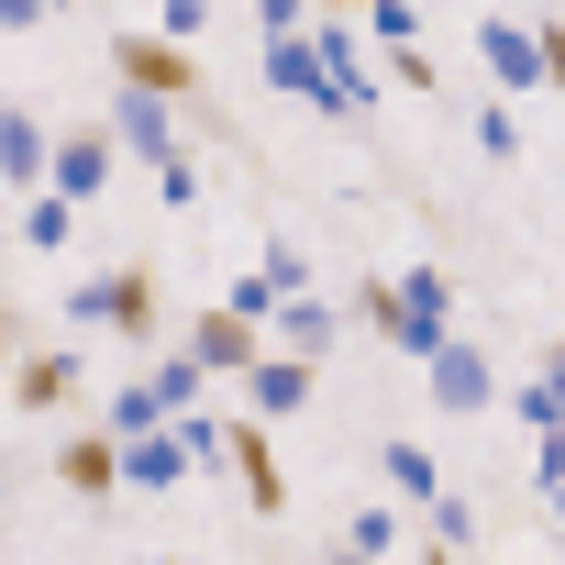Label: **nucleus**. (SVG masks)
I'll return each instance as SVG.
<instances>
[{
  "mask_svg": "<svg viewBox=\"0 0 565 565\" xmlns=\"http://www.w3.org/2000/svg\"><path fill=\"white\" fill-rule=\"evenodd\" d=\"M100 433H111V444H134V433H156V399H145V377H122V388H111V411H100Z\"/></svg>",
  "mask_w": 565,
  "mask_h": 565,
  "instance_id": "28",
  "label": "nucleus"
},
{
  "mask_svg": "<svg viewBox=\"0 0 565 565\" xmlns=\"http://www.w3.org/2000/svg\"><path fill=\"white\" fill-rule=\"evenodd\" d=\"M12 344H23V311H12V300H0V355H12Z\"/></svg>",
  "mask_w": 565,
  "mask_h": 565,
  "instance_id": "33",
  "label": "nucleus"
},
{
  "mask_svg": "<svg viewBox=\"0 0 565 565\" xmlns=\"http://www.w3.org/2000/svg\"><path fill=\"white\" fill-rule=\"evenodd\" d=\"M532 12H543V23H554V0H532Z\"/></svg>",
  "mask_w": 565,
  "mask_h": 565,
  "instance_id": "40",
  "label": "nucleus"
},
{
  "mask_svg": "<svg viewBox=\"0 0 565 565\" xmlns=\"http://www.w3.org/2000/svg\"><path fill=\"white\" fill-rule=\"evenodd\" d=\"M0 521H12V477H0Z\"/></svg>",
  "mask_w": 565,
  "mask_h": 565,
  "instance_id": "38",
  "label": "nucleus"
},
{
  "mask_svg": "<svg viewBox=\"0 0 565 565\" xmlns=\"http://www.w3.org/2000/svg\"><path fill=\"white\" fill-rule=\"evenodd\" d=\"M311 399H322V366H311V355H277V344H255V366H244V411H255L266 433H277V422H300Z\"/></svg>",
  "mask_w": 565,
  "mask_h": 565,
  "instance_id": "7",
  "label": "nucleus"
},
{
  "mask_svg": "<svg viewBox=\"0 0 565 565\" xmlns=\"http://www.w3.org/2000/svg\"><path fill=\"white\" fill-rule=\"evenodd\" d=\"M355 34H366V45H411V34H422V12H411V0H366Z\"/></svg>",
  "mask_w": 565,
  "mask_h": 565,
  "instance_id": "29",
  "label": "nucleus"
},
{
  "mask_svg": "<svg viewBox=\"0 0 565 565\" xmlns=\"http://www.w3.org/2000/svg\"><path fill=\"white\" fill-rule=\"evenodd\" d=\"M477 67L499 100H554V23L543 12H477Z\"/></svg>",
  "mask_w": 565,
  "mask_h": 565,
  "instance_id": "2",
  "label": "nucleus"
},
{
  "mask_svg": "<svg viewBox=\"0 0 565 565\" xmlns=\"http://www.w3.org/2000/svg\"><path fill=\"white\" fill-rule=\"evenodd\" d=\"M222 477H244V510H255V521L289 510V466H277V433H266L255 411H222Z\"/></svg>",
  "mask_w": 565,
  "mask_h": 565,
  "instance_id": "4",
  "label": "nucleus"
},
{
  "mask_svg": "<svg viewBox=\"0 0 565 565\" xmlns=\"http://www.w3.org/2000/svg\"><path fill=\"white\" fill-rule=\"evenodd\" d=\"M244 23H255V34H300L311 0H244Z\"/></svg>",
  "mask_w": 565,
  "mask_h": 565,
  "instance_id": "31",
  "label": "nucleus"
},
{
  "mask_svg": "<svg viewBox=\"0 0 565 565\" xmlns=\"http://www.w3.org/2000/svg\"><path fill=\"white\" fill-rule=\"evenodd\" d=\"M377 477H388V499H399V510H422V499L444 488V466L422 455V433H388V444H377Z\"/></svg>",
  "mask_w": 565,
  "mask_h": 565,
  "instance_id": "18",
  "label": "nucleus"
},
{
  "mask_svg": "<svg viewBox=\"0 0 565 565\" xmlns=\"http://www.w3.org/2000/svg\"><path fill=\"white\" fill-rule=\"evenodd\" d=\"M422 399H433L444 422H488V411H499V355L466 344V333H444V344L422 355Z\"/></svg>",
  "mask_w": 565,
  "mask_h": 565,
  "instance_id": "3",
  "label": "nucleus"
},
{
  "mask_svg": "<svg viewBox=\"0 0 565 565\" xmlns=\"http://www.w3.org/2000/svg\"><path fill=\"white\" fill-rule=\"evenodd\" d=\"M100 134H111V156H134V167H156V156L178 145V100H145V89H122Z\"/></svg>",
  "mask_w": 565,
  "mask_h": 565,
  "instance_id": "11",
  "label": "nucleus"
},
{
  "mask_svg": "<svg viewBox=\"0 0 565 565\" xmlns=\"http://www.w3.org/2000/svg\"><path fill=\"white\" fill-rule=\"evenodd\" d=\"M0 565H12V543H0Z\"/></svg>",
  "mask_w": 565,
  "mask_h": 565,
  "instance_id": "41",
  "label": "nucleus"
},
{
  "mask_svg": "<svg viewBox=\"0 0 565 565\" xmlns=\"http://www.w3.org/2000/svg\"><path fill=\"white\" fill-rule=\"evenodd\" d=\"M200 189H211V178H200V156H189V145H167V156H156V211H200Z\"/></svg>",
  "mask_w": 565,
  "mask_h": 565,
  "instance_id": "25",
  "label": "nucleus"
},
{
  "mask_svg": "<svg viewBox=\"0 0 565 565\" xmlns=\"http://www.w3.org/2000/svg\"><path fill=\"white\" fill-rule=\"evenodd\" d=\"M56 477H67V499H122V477H111V433H100V422L67 433V444H56Z\"/></svg>",
  "mask_w": 565,
  "mask_h": 565,
  "instance_id": "17",
  "label": "nucleus"
},
{
  "mask_svg": "<svg viewBox=\"0 0 565 565\" xmlns=\"http://www.w3.org/2000/svg\"><path fill=\"white\" fill-rule=\"evenodd\" d=\"M200 388H211V377H200L189 355H156V366H145V399H156V422H178V411H189Z\"/></svg>",
  "mask_w": 565,
  "mask_h": 565,
  "instance_id": "24",
  "label": "nucleus"
},
{
  "mask_svg": "<svg viewBox=\"0 0 565 565\" xmlns=\"http://www.w3.org/2000/svg\"><path fill=\"white\" fill-rule=\"evenodd\" d=\"M111 477H122L134 499H167V488H189V455H178V433L156 422V433H134V444H111Z\"/></svg>",
  "mask_w": 565,
  "mask_h": 565,
  "instance_id": "12",
  "label": "nucleus"
},
{
  "mask_svg": "<svg viewBox=\"0 0 565 565\" xmlns=\"http://www.w3.org/2000/svg\"><path fill=\"white\" fill-rule=\"evenodd\" d=\"M411 543V510L399 499H366V510H344V554H366V565H388Z\"/></svg>",
  "mask_w": 565,
  "mask_h": 565,
  "instance_id": "19",
  "label": "nucleus"
},
{
  "mask_svg": "<svg viewBox=\"0 0 565 565\" xmlns=\"http://www.w3.org/2000/svg\"><path fill=\"white\" fill-rule=\"evenodd\" d=\"M45 23V0H0V34H34Z\"/></svg>",
  "mask_w": 565,
  "mask_h": 565,
  "instance_id": "32",
  "label": "nucleus"
},
{
  "mask_svg": "<svg viewBox=\"0 0 565 565\" xmlns=\"http://www.w3.org/2000/svg\"><path fill=\"white\" fill-rule=\"evenodd\" d=\"M311 12H366V0H311Z\"/></svg>",
  "mask_w": 565,
  "mask_h": 565,
  "instance_id": "34",
  "label": "nucleus"
},
{
  "mask_svg": "<svg viewBox=\"0 0 565 565\" xmlns=\"http://www.w3.org/2000/svg\"><path fill=\"white\" fill-rule=\"evenodd\" d=\"M255 277H266L277 300H300V289H322V277H311V255H300L289 233H266V244H255Z\"/></svg>",
  "mask_w": 565,
  "mask_h": 565,
  "instance_id": "23",
  "label": "nucleus"
},
{
  "mask_svg": "<svg viewBox=\"0 0 565 565\" xmlns=\"http://www.w3.org/2000/svg\"><path fill=\"white\" fill-rule=\"evenodd\" d=\"M45 134H56V122H45L34 100H0V189H12V200L45 189Z\"/></svg>",
  "mask_w": 565,
  "mask_h": 565,
  "instance_id": "13",
  "label": "nucleus"
},
{
  "mask_svg": "<svg viewBox=\"0 0 565 565\" xmlns=\"http://www.w3.org/2000/svg\"><path fill=\"white\" fill-rule=\"evenodd\" d=\"M499 399L521 411V433L543 444V433H565V377H554V355H532L521 377H499Z\"/></svg>",
  "mask_w": 565,
  "mask_h": 565,
  "instance_id": "16",
  "label": "nucleus"
},
{
  "mask_svg": "<svg viewBox=\"0 0 565 565\" xmlns=\"http://www.w3.org/2000/svg\"><path fill=\"white\" fill-rule=\"evenodd\" d=\"M422 510H433V554H466V543H477V499H455V488H433Z\"/></svg>",
  "mask_w": 565,
  "mask_h": 565,
  "instance_id": "27",
  "label": "nucleus"
},
{
  "mask_svg": "<svg viewBox=\"0 0 565 565\" xmlns=\"http://www.w3.org/2000/svg\"><path fill=\"white\" fill-rule=\"evenodd\" d=\"M422 565H466V554H433V543H422Z\"/></svg>",
  "mask_w": 565,
  "mask_h": 565,
  "instance_id": "36",
  "label": "nucleus"
},
{
  "mask_svg": "<svg viewBox=\"0 0 565 565\" xmlns=\"http://www.w3.org/2000/svg\"><path fill=\"white\" fill-rule=\"evenodd\" d=\"M255 344H266V333H255V322H233V311H200V322H189V344H178V355H189V366H200V377H244V366H255Z\"/></svg>",
  "mask_w": 565,
  "mask_h": 565,
  "instance_id": "14",
  "label": "nucleus"
},
{
  "mask_svg": "<svg viewBox=\"0 0 565 565\" xmlns=\"http://www.w3.org/2000/svg\"><path fill=\"white\" fill-rule=\"evenodd\" d=\"M322 565H366V554H344V543H333V554H322Z\"/></svg>",
  "mask_w": 565,
  "mask_h": 565,
  "instance_id": "35",
  "label": "nucleus"
},
{
  "mask_svg": "<svg viewBox=\"0 0 565 565\" xmlns=\"http://www.w3.org/2000/svg\"><path fill=\"white\" fill-rule=\"evenodd\" d=\"M211 12H222V0H167L156 34H167V45H200V34H211Z\"/></svg>",
  "mask_w": 565,
  "mask_h": 565,
  "instance_id": "30",
  "label": "nucleus"
},
{
  "mask_svg": "<svg viewBox=\"0 0 565 565\" xmlns=\"http://www.w3.org/2000/svg\"><path fill=\"white\" fill-rule=\"evenodd\" d=\"M466 134H477V156H488V167H521V111H510L499 89H488V100L466 111Z\"/></svg>",
  "mask_w": 565,
  "mask_h": 565,
  "instance_id": "20",
  "label": "nucleus"
},
{
  "mask_svg": "<svg viewBox=\"0 0 565 565\" xmlns=\"http://www.w3.org/2000/svg\"><path fill=\"white\" fill-rule=\"evenodd\" d=\"M111 167H122V156H111V134H100V122H67V134H45V189H56L67 211H89V200L111 189Z\"/></svg>",
  "mask_w": 565,
  "mask_h": 565,
  "instance_id": "6",
  "label": "nucleus"
},
{
  "mask_svg": "<svg viewBox=\"0 0 565 565\" xmlns=\"http://www.w3.org/2000/svg\"><path fill=\"white\" fill-rule=\"evenodd\" d=\"M167 433H178V455H189V477H222V411H211V399H189V411H178Z\"/></svg>",
  "mask_w": 565,
  "mask_h": 565,
  "instance_id": "21",
  "label": "nucleus"
},
{
  "mask_svg": "<svg viewBox=\"0 0 565 565\" xmlns=\"http://www.w3.org/2000/svg\"><path fill=\"white\" fill-rule=\"evenodd\" d=\"M0 366H12V377H0V388H12V411H34V422L78 399V355H67V344H12Z\"/></svg>",
  "mask_w": 565,
  "mask_h": 565,
  "instance_id": "9",
  "label": "nucleus"
},
{
  "mask_svg": "<svg viewBox=\"0 0 565 565\" xmlns=\"http://www.w3.org/2000/svg\"><path fill=\"white\" fill-rule=\"evenodd\" d=\"M45 12H89V0H45Z\"/></svg>",
  "mask_w": 565,
  "mask_h": 565,
  "instance_id": "37",
  "label": "nucleus"
},
{
  "mask_svg": "<svg viewBox=\"0 0 565 565\" xmlns=\"http://www.w3.org/2000/svg\"><path fill=\"white\" fill-rule=\"evenodd\" d=\"M0 277H12V233H0Z\"/></svg>",
  "mask_w": 565,
  "mask_h": 565,
  "instance_id": "39",
  "label": "nucleus"
},
{
  "mask_svg": "<svg viewBox=\"0 0 565 565\" xmlns=\"http://www.w3.org/2000/svg\"><path fill=\"white\" fill-rule=\"evenodd\" d=\"M156 322H167V277H156V255H122V266H100V277H67V333L156 344Z\"/></svg>",
  "mask_w": 565,
  "mask_h": 565,
  "instance_id": "1",
  "label": "nucleus"
},
{
  "mask_svg": "<svg viewBox=\"0 0 565 565\" xmlns=\"http://www.w3.org/2000/svg\"><path fill=\"white\" fill-rule=\"evenodd\" d=\"M388 289H399V344H388V355H399V366H422V355L455 333V289H444L433 266H399Z\"/></svg>",
  "mask_w": 565,
  "mask_h": 565,
  "instance_id": "8",
  "label": "nucleus"
},
{
  "mask_svg": "<svg viewBox=\"0 0 565 565\" xmlns=\"http://www.w3.org/2000/svg\"><path fill=\"white\" fill-rule=\"evenodd\" d=\"M266 333H277V355H311V366H322V355L344 344V300H333V289H300V300H277Z\"/></svg>",
  "mask_w": 565,
  "mask_h": 565,
  "instance_id": "10",
  "label": "nucleus"
},
{
  "mask_svg": "<svg viewBox=\"0 0 565 565\" xmlns=\"http://www.w3.org/2000/svg\"><path fill=\"white\" fill-rule=\"evenodd\" d=\"M0 233H12V255H67V244H78V211H67L56 189H23V211L0 222Z\"/></svg>",
  "mask_w": 565,
  "mask_h": 565,
  "instance_id": "15",
  "label": "nucleus"
},
{
  "mask_svg": "<svg viewBox=\"0 0 565 565\" xmlns=\"http://www.w3.org/2000/svg\"><path fill=\"white\" fill-rule=\"evenodd\" d=\"M111 78L145 89V100H200V56L167 45V34H111Z\"/></svg>",
  "mask_w": 565,
  "mask_h": 565,
  "instance_id": "5",
  "label": "nucleus"
},
{
  "mask_svg": "<svg viewBox=\"0 0 565 565\" xmlns=\"http://www.w3.org/2000/svg\"><path fill=\"white\" fill-rule=\"evenodd\" d=\"M377 89H411V100H444V67H433L422 45H388V67H377Z\"/></svg>",
  "mask_w": 565,
  "mask_h": 565,
  "instance_id": "26",
  "label": "nucleus"
},
{
  "mask_svg": "<svg viewBox=\"0 0 565 565\" xmlns=\"http://www.w3.org/2000/svg\"><path fill=\"white\" fill-rule=\"evenodd\" d=\"M266 89H277V100H311V89H322V67H311L300 34H266Z\"/></svg>",
  "mask_w": 565,
  "mask_h": 565,
  "instance_id": "22",
  "label": "nucleus"
}]
</instances>
